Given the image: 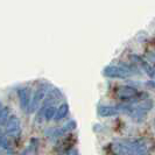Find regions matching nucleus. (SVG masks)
Wrapping results in <instances>:
<instances>
[{"mask_svg": "<svg viewBox=\"0 0 155 155\" xmlns=\"http://www.w3.org/2000/svg\"><path fill=\"white\" fill-rule=\"evenodd\" d=\"M119 113V110L117 106H105V105H101L98 107V114L101 117H113L117 116Z\"/></svg>", "mask_w": 155, "mask_h": 155, "instance_id": "8", "label": "nucleus"}, {"mask_svg": "<svg viewBox=\"0 0 155 155\" xmlns=\"http://www.w3.org/2000/svg\"><path fill=\"white\" fill-rule=\"evenodd\" d=\"M153 105H154V104H153V101H150V99H145V101H141L138 106H139L141 110H143L145 112H148L149 110L153 109Z\"/></svg>", "mask_w": 155, "mask_h": 155, "instance_id": "11", "label": "nucleus"}, {"mask_svg": "<svg viewBox=\"0 0 155 155\" xmlns=\"http://www.w3.org/2000/svg\"><path fill=\"white\" fill-rule=\"evenodd\" d=\"M5 130H6V134L13 137L20 132V120L19 118L14 114L8 117L7 121L5 124Z\"/></svg>", "mask_w": 155, "mask_h": 155, "instance_id": "5", "label": "nucleus"}, {"mask_svg": "<svg viewBox=\"0 0 155 155\" xmlns=\"http://www.w3.org/2000/svg\"><path fill=\"white\" fill-rule=\"evenodd\" d=\"M49 92V85L48 84H41V85L35 90L33 99L31 101V106H29V112H34L39 107L40 103L43 101V98L47 96V93Z\"/></svg>", "mask_w": 155, "mask_h": 155, "instance_id": "3", "label": "nucleus"}, {"mask_svg": "<svg viewBox=\"0 0 155 155\" xmlns=\"http://www.w3.org/2000/svg\"><path fill=\"white\" fill-rule=\"evenodd\" d=\"M19 99H20V106L21 109L27 111L31 106V89L29 87H21L19 90Z\"/></svg>", "mask_w": 155, "mask_h": 155, "instance_id": "6", "label": "nucleus"}, {"mask_svg": "<svg viewBox=\"0 0 155 155\" xmlns=\"http://www.w3.org/2000/svg\"><path fill=\"white\" fill-rule=\"evenodd\" d=\"M137 155H150V154H137Z\"/></svg>", "mask_w": 155, "mask_h": 155, "instance_id": "14", "label": "nucleus"}, {"mask_svg": "<svg viewBox=\"0 0 155 155\" xmlns=\"http://www.w3.org/2000/svg\"><path fill=\"white\" fill-rule=\"evenodd\" d=\"M146 85L147 86H150V87H155V82H152V81H149L146 83Z\"/></svg>", "mask_w": 155, "mask_h": 155, "instance_id": "13", "label": "nucleus"}, {"mask_svg": "<svg viewBox=\"0 0 155 155\" xmlns=\"http://www.w3.org/2000/svg\"><path fill=\"white\" fill-rule=\"evenodd\" d=\"M131 58H132L133 62L135 63V64H138V65H140V67L142 68V70L145 71V74L147 75L148 77H150V78L155 77V69L152 64H149L147 61H145V60H143L141 56H139V55H132Z\"/></svg>", "mask_w": 155, "mask_h": 155, "instance_id": "4", "label": "nucleus"}, {"mask_svg": "<svg viewBox=\"0 0 155 155\" xmlns=\"http://www.w3.org/2000/svg\"><path fill=\"white\" fill-rule=\"evenodd\" d=\"M56 112H57V109L54 107V106H47L45 109V118L47 120H51L53 118L56 117Z\"/></svg>", "mask_w": 155, "mask_h": 155, "instance_id": "10", "label": "nucleus"}, {"mask_svg": "<svg viewBox=\"0 0 155 155\" xmlns=\"http://www.w3.org/2000/svg\"><path fill=\"white\" fill-rule=\"evenodd\" d=\"M116 94L119 99L126 103L133 101L138 96V90L131 85H119L116 87Z\"/></svg>", "mask_w": 155, "mask_h": 155, "instance_id": "2", "label": "nucleus"}, {"mask_svg": "<svg viewBox=\"0 0 155 155\" xmlns=\"http://www.w3.org/2000/svg\"><path fill=\"white\" fill-rule=\"evenodd\" d=\"M76 127H77L76 121H75V120H70L69 123H68V124H65L63 127L58 128V130H55L54 133H53V137H55V138H58V137L65 135V134H68V133L71 132V131L76 130Z\"/></svg>", "mask_w": 155, "mask_h": 155, "instance_id": "7", "label": "nucleus"}, {"mask_svg": "<svg viewBox=\"0 0 155 155\" xmlns=\"http://www.w3.org/2000/svg\"><path fill=\"white\" fill-rule=\"evenodd\" d=\"M137 68L133 65H127V64H117V65H109L103 70L104 76L110 78H127L134 75Z\"/></svg>", "mask_w": 155, "mask_h": 155, "instance_id": "1", "label": "nucleus"}, {"mask_svg": "<svg viewBox=\"0 0 155 155\" xmlns=\"http://www.w3.org/2000/svg\"><path fill=\"white\" fill-rule=\"evenodd\" d=\"M68 112H69V105H68L67 103H63V104L60 105V107L57 109L55 119H56V120H61L63 118H65L67 114H68Z\"/></svg>", "mask_w": 155, "mask_h": 155, "instance_id": "9", "label": "nucleus"}, {"mask_svg": "<svg viewBox=\"0 0 155 155\" xmlns=\"http://www.w3.org/2000/svg\"><path fill=\"white\" fill-rule=\"evenodd\" d=\"M4 111H5V106H4V105L0 103V125H1V117H2Z\"/></svg>", "mask_w": 155, "mask_h": 155, "instance_id": "12", "label": "nucleus"}]
</instances>
